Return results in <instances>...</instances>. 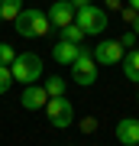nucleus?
Instances as JSON below:
<instances>
[{
  "label": "nucleus",
  "mask_w": 139,
  "mask_h": 146,
  "mask_svg": "<svg viewBox=\"0 0 139 146\" xmlns=\"http://www.w3.org/2000/svg\"><path fill=\"white\" fill-rule=\"evenodd\" d=\"M20 104H23V110H39V107L49 104V91L42 88L39 81L36 84H26L23 94H20Z\"/></svg>",
  "instance_id": "7"
},
{
  "label": "nucleus",
  "mask_w": 139,
  "mask_h": 146,
  "mask_svg": "<svg viewBox=\"0 0 139 146\" xmlns=\"http://www.w3.org/2000/svg\"><path fill=\"white\" fill-rule=\"evenodd\" d=\"M42 88L49 91V98H65V88H68V81L62 78V75H49V78L42 81Z\"/></svg>",
  "instance_id": "13"
},
{
  "label": "nucleus",
  "mask_w": 139,
  "mask_h": 146,
  "mask_svg": "<svg viewBox=\"0 0 139 146\" xmlns=\"http://www.w3.org/2000/svg\"><path fill=\"white\" fill-rule=\"evenodd\" d=\"M94 127H97V123H94V120L88 117V120H84V123H81V130H84V133H91V130H94Z\"/></svg>",
  "instance_id": "19"
},
{
  "label": "nucleus",
  "mask_w": 139,
  "mask_h": 146,
  "mask_svg": "<svg viewBox=\"0 0 139 146\" xmlns=\"http://www.w3.org/2000/svg\"><path fill=\"white\" fill-rule=\"evenodd\" d=\"M74 23H78V26H81V33H84V36H100V33L103 29H107V10H103V7H84V10H78L74 13Z\"/></svg>",
  "instance_id": "3"
},
{
  "label": "nucleus",
  "mask_w": 139,
  "mask_h": 146,
  "mask_svg": "<svg viewBox=\"0 0 139 146\" xmlns=\"http://www.w3.org/2000/svg\"><path fill=\"white\" fill-rule=\"evenodd\" d=\"M123 75L133 84H139V49H129V52L123 55Z\"/></svg>",
  "instance_id": "11"
},
{
  "label": "nucleus",
  "mask_w": 139,
  "mask_h": 146,
  "mask_svg": "<svg viewBox=\"0 0 139 146\" xmlns=\"http://www.w3.org/2000/svg\"><path fill=\"white\" fill-rule=\"evenodd\" d=\"M113 133H117V140L123 146H139V120L136 117H123Z\"/></svg>",
  "instance_id": "9"
},
{
  "label": "nucleus",
  "mask_w": 139,
  "mask_h": 146,
  "mask_svg": "<svg viewBox=\"0 0 139 146\" xmlns=\"http://www.w3.org/2000/svg\"><path fill=\"white\" fill-rule=\"evenodd\" d=\"M126 7H129L133 13H139V0H126Z\"/></svg>",
  "instance_id": "20"
},
{
  "label": "nucleus",
  "mask_w": 139,
  "mask_h": 146,
  "mask_svg": "<svg viewBox=\"0 0 139 146\" xmlns=\"http://www.w3.org/2000/svg\"><path fill=\"white\" fill-rule=\"evenodd\" d=\"M13 26H16V33H20L23 39H39V36H45L52 29V23H49L45 10H23L13 20Z\"/></svg>",
  "instance_id": "1"
},
{
  "label": "nucleus",
  "mask_w": 139,
  "mask_h": 146,
  "mask_svg": "<svg viewBox=\"0 0 139 146\" xmlns=\"http://www.w3.org/2000/svg\"><path fill=\"white\" fill-rule=\"evenodd\" d=\"M45 117H49L52 127L65 130V127H71V120H74V107H71V101H68V98H49Z\"/></svg>",
  "instance_id": "5"
},
{
  "label": "nucleus",
  "mask_w": 139,
  "mask_h": 146,
  "mask_svg": "<svg viewBox=\"0 0 139 146\" xmlns=\"http://www.w3.org/2000/svg\"><path fill=\"white\" fill-rule=\"evenodd\" d=\"M10 75L20 84H36L42 78V58L36 52H20L13 58V65H10Z\"/></svg>",
  "instance_id": "2"
},
{
  "label": "nucleus",
  "mask_w": 139,
  "mask_h": 146,
  "mask_svg": "<svg viewBox=\"0 0 139 146\" xmlns=\"http://www.w3.org/2000/svg\"><path fill=\"white\" fill-rule=\"evenodd\" d=\"M91 55L97 65H117V62H123L126 52L117 39H103V42H97V49H91Z\"/></svg>",
  "instance_id": "6"
},
{
  "label": "nucleus",
  "mask_w": 139,
  "mask_h": 146,
  "mask_svg": "<svg viewBox=\"0 0 139 146\" xmlns=\"http://www.w3.org/2000/svg\"><path fill=\"white\" fill-rule=\"evenodd\" d=\"M68 3H71L74 10H84V7H91V0H68Z\"/></svg>",
  "instance_id": "18"
},
{
  "label": "nucleus",
  "mask_w": 139,
  "mask_h": 146,
  "mask_svg": "<svg viewBox=\"0 0 139 146\" xmlns=\"http://www.w3.org/2000/svg\"><path fill=\"white\" fill-rule=\"evenodd\" d=\"M81 52H84V46H74V42H65V39H58L55 46H52V58H55L58 65H71Z\"/></svg>",
  "instance_id": "10"
},
{
  "label": "nucleus",
  "mask_w": 139,
  "mask_h": 146,
  "mask_svg": "<svg viewBox=\"0 0 139 146\" xmlns=\"http://www.w3.org/2000/svg\"><path fill=\"white\" fill-rule=\"evenodd\" d=\"M13 58H16V49L10 46V42H0V65L10 68V65H13Z\"/></svg>",
  "instance_id": "15"
},
{
  "label": "nucleus",
  "mask_w": 139,
  "mask_h": 146,
  "mask_svg": "<svg viewBox=\"0 0 139 146\" xmlns=\"http://www.w3.org/2000/svg\"><path fill=\"white\" fill-rule=\"evenodd\" d=\"M62 39L65 42H74V46H84V33H81V26H78V23H71V26H62Z\"/></svg>",
  "instance_id": "14"
},
{
  "label": "nucleus",
  "mask_w": 139,
  "mask_h": 146,
  "mask_svg": "<svg viewBox=\"0 0 139 146\" xmlns=\"http://www.w3.org/2000/svg\"><path fill=\"white\" fill-rule=\"evenodd\" d=\"M120 7V0H107V10H117Z\"/></svg>",
  "instance_id": "21"
},
{
  "label": "nucleus",
  "mask_w": 139,
  "mask_h": 146,
  "mask_svg": "<svg viewBox=\"0 0 139 146\" xmlns=\"http://www.w3.org/2000/svg\"><path fill=\"white\" fill-rule=\"evenodd\" d=\"M10 84H13L10 68H7V65H0V94H7V91H10Z\"/></svg>",
  "instance_id": "16"
},
{
  "label": "nucleus",
  "mask_w": 139,
  "mask_h": 146,
  "mask_svg": "<svg viewBox=\"0 0 139 146\" xmlns=\"http://www.w3.org/2000/svg\"><path fill=\"white\" fill-rule=\"evenodd\" d=\"M68 68H71V78L81 84V88H91V84L97 81V62H94V55L88 52V49H84Z\"/></svg>",
  "instance_id": "4"
},
{
  "label": "nucleus",
  "mask_w": 139,
  "mask_h": 146,
  "mask_svg": "<svg viewBox=\"0 0 139 146\" xmlns=\"http://www.w3.org/2000/svg\"><path fill=\"white\" fill-rule=\"evenodd\" d=\"M136 101H139V94H136Z\"/></svg>",
  "instance_id": "23"
},
{
  "label": "nucleus",
  "mask_w": 139,
  "mask_h": 146,
  "mask_svg": "<svg viewBox=\"0 0 139 146\" xmlns=\"http://www.w3.org/2000/svg\"><path fill=\"white\" fill-rule=\"evenodd\" d=\"M120 46H123V49H133V46H136V33H133V29H129V33H123Z\"/></svg>",
  "instance_id": "17"
},
{
  "label": "nucleus",
  "mask_w": 139,
  "mask_h": 146,
  "mask_svg": "<svg viewBox=\"0 0 139 146\" xmlns=\"http://www.w3.org/2000/svg\"><path fill=\"white\" fill-rule=\"evenodd\" d=\"M133 33L139 36V13H136V20H133Z\"/></svg>",
  "instance_id": "22"
},
{
  "label": "nucleus",
  "mask_w": 139,
  "mask_h": 146,
  "mask_svg": "<svg viewBox=\"0 0 139 146\" xmlns=\"http://www.w3.org/2000/svg\"><path fill=\"white\" fill-rule=\"evenodd\" d=\"M45 13H49V23H52V26L62 29V26H71V23H74V13H78V10L68 3V0H55Z\"/></svg>",
  "instance_id": "8"
},
{
  "label": "nucleus",
  "mask_w": 139,
  "mask_h": 146,
  "mask_svg": "<svg viewBox=\"0 0 139 146\" xmlns=\"http://www.w3.org/2000/svg\"><path fill=\"white\" fill-rule=\"evenodd\" d=\"M20 13H23V0H0V20L3 23H13Z\"/></svg>",
  "instance_id": "12"
}]
</instances>
